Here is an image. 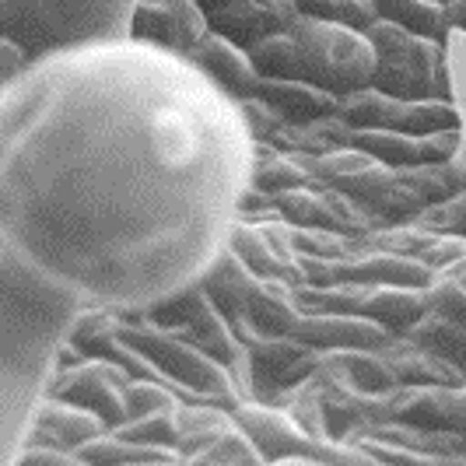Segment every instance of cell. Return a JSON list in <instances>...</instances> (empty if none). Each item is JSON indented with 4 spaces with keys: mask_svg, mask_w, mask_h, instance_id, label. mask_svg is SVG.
<instances>
[{
    "mask_svg": "<svg viewBox=\"0 0 466 466\" xmlns=\"http://www.w3.org/2000/svg\"><path fill=\"white\" fill-rule=\"evenodd\" d=\"M257 137L189 56L119 39L0 85V246L88 305L151 309L228 249Z\"/></svg>",
    "mask_w": 466,
    "mask_h": 466,
    "instance_id": "cell-1",
    "label": "cell"
},
{
    "mask_svg": "<svg viewBox=\"0 0 466 466\" xmlns=\"http://www.w3.org/2000/svg\"><path fill=\"white\" fill-rule=\"evenodd\" d=\"M0 460L11 466L35 407L53 390L70 333L92 305L0 246Z\"/></svg>",
    "mask_w": 466,
    "mask_h": 466,
    "instance_id": "cell-2",
    "label": "cell"
},
{
    "mask_svg": "<svg viewBox=\"0 0 466 466\" xmlns=\"http://www.w3.org/2000/svg\"><path fill=\"white\" fill-rule=\"evenodd\" d=\"M119 337L130 350V372L137 379L165 382L189 403H218L228 410L246 403L228 365L210 358L183 329L155 323L147 309H119Z\"/></svg>",
    "mask_w": 466,
    "mask_h": 466,
    "instance_id": "cell-3",
    "label": "cell"
},
{
    "mask_svg": "<svg viewBox=\"0 0 466 466\" xmlns=\"http://www.w3.org/2000/svg\"><path fill=\"white\" fill-rule=\"evenodd\" d=\"M140 0H0L4 39H15L28 60L70 49L130 39Z\"/></svg>",
    "mask_w": 466,
    "mask_h": 466,
    "instance_id": "cell-4",
    "label": "cell"
},
{
    "mask_svg": "<svg viewBox=\"0 0 466 466\" xmlns=\"http://www.w3.org/2000/svg\"><path fill=\"white\" fill-rule=\"evenodd\" d=\"M375 46L372 88L397 98H449V53L445 43L379 22L369 28Z\"/></svg>",
    "mask_w": 466,
    "mask_h": 466,
    "instance_id": "cell-5",
    "label": "cell"
},
{
    "mask_svg": "<svg viewBox=\"0 0 466 466\" xmlns=\"http://www.w3.org/2000/svg\"><path fill=\"white\" fill-rule=\"evenodd\" d=\"M288 32L295 35L302 53L305 81H316L319 88H329L340 98L372 85L375 46L369 32L323 18H299Z\"/></svg>",
    "mask_w": 466,
    "mask_h": 466,
    "instance_id": "cell-6",
    "label": "cell"
},
{
    "mask_svg": "<svg viewBox=\"0 0 466 466\" xmlns=\"http://www.w3.org/2000/svg\"><path fill=\"white\" fill-rule=\"evenodd\" d=\"M238 424L263 452V463H295V466H375L372 456L354 442H319L291 418L280 403L249 400L235 407Z\"/></svg>",
    "mask_w": 466,
    "mask_h": 466,
    "instance_id": "cell-7",
    "label": "cell"
},
{
    "mask_svg": "<svg viewBox=\"0 0 466 466\" xmlns=\"http://www.w3.org/2000/svg\"><path fill=\"white\" fill-rule=\"evenodd\" d=\"M179 456L189 466H257L263 452L238 424L235 410L218 403H183L179 407Z\"/></svg>",
    "mask_w": 466,
    "mask_h": 466,
    "instance_id": "cell-8",
    "label": "cell"
},
{
    "mask_svg": "<svg viewBox=\"0 0 466 466\" xmlns=\"http://www.w3.org/2000/svg\"><path fill=\"white\" fill-rule=\"evenodd\" d=\"M242 344L249 350L253 365V400L259 403H280L288 390L312 379L323 350L305 344L295 333H263L249 323H235Z\"/></svg>",
    "mask_w": 466,
    "mask_h": 466,
    "instance_id": "cell-9",
    "label": "cell"
},
{
    "mask_svg": "<svg viewBox=\"0 0 466 466\" xmlns=\"http://www.w3.org/2000/svg\"><path fill=\"white\" fill-rule=\"evenodd\" d=\"M340 116L350 127L365 130V127H379V130H403V134H435L445 127H456L460 113L452 106V98H397L379 88H358L340 98Z\"/></svg>",
    "mask_w": 466,
    "mask_h": 466,
    "instance_id": "cell-10",
    "label": "cell"
},
{
    "mask_svg": "<svg viewBox=\"0 0 466 466\" xmlns=\"http://www.w3.org/2000/svg\"><path fill=\"white\" fill-rule=\"evenodd\" d=\"M137 375L109 358H77L64 365L53 379V397H64L85 410H92L109 428H119L130 418V382Z\"/></svg>",
    "mask_w": 466,
    "mask_h": 466,
    "instance_id": "cell-11",
    "label": "cell"
},
{
    "mask_svg": "<svg viewBox=\"0 0 466 466\" xmlns=\"http://www.w3.org/2000/svg\"><path fill=\"white\" fill-rule=\"evenodd\" d=\"M280 218L291 225H312V228H329V232L350 235V238H365L375 228H382L369 210H361L350 200L344 189L329 187L323 179H309L295 189H280L274 193Z\"/></svg>",
    "mask_w": 466,
    "mask_h": 466,
    "instance_id": "cell-12",
    "label": "cell"
},
{
    "mask_svg": "<svg viewBox=\"0 0 466 466\" xmlns=\"http://www.w3.org/2000/svg\"><path fill=\"white\" fill-rule=\"evenodd\" d=\"M228 246L257 270L259 278L291 280L295 288L309 284L302 257L291 242V228L280 214H274V218H238Z\"/></svg>",
    "mask_w": 466,
    "mask_h": 466,
    "instance_id": "cell-13",
    "label": "cell"
},
{
    "mask_svg": "<svg viewBox=\"0 0 466 466\" xmlns=\"http://www.w3.org/2000/svg\"><path fill=\"white\" fill-rule=\"evenodd\" d=\"M208 32V15L197 0H140L130 39L189 56Z\"/></svg>",
    "mask_w": 466,
    "mask_h": 466,
    "instance_id": "cell-14",
    "label": "cell"
},
{
    "mask_svg": "<svg viewBox=\"0 0 466 466\" xmlns=\"http://www.w3.org/2000/svg\"><path fill=\"white\" fill-rule=\"evenodd\" d=\"M312 386L319 393L327 428L337 442H348L358 428H365L369 420L386 418V397L365 393L361 386H354L340 369H333L327 358L319 354V365L312 372Z\"/></svg>",
    "mask_w": 466,
    "mask_h": 466,
    "instance_id": "cell-15",
    "label": "cell"
},
{
    "mask_svg": "<svg viewBox=\"0 0 466 466\" xmlns=\"http://www.w3.org/2000/svg\"><path fill=\"white\" fill-rule=\"evenodd\" d=\"M386 418L428 428V431L466 435V382L460 386H397L386 397Z\"/></svg>",
    "mask_w": 466,
    "mask_h": 466,
    "instance_id": "cell-16",
    "label": "cell"
},
{
    "mask_svg": "<svg viewBox=\"0 0 466 466\" xmlns=\"http://www.w3.org/2000/svg\"><path fill=\"white\" fill-rule=\"evenodd\" d=\"M106 431H113V428L98 418V414L49 393V397L35 407L32 420H28L22 449L25 445H56V449H64V452H81V445L95 442V439L106 435ZM15 456H18V452H15ZM11 463H15V460H11Z\"/></svg>",
    "mask_w": 466,
    "mask_h": 466,
    "instance_id": "cell-17",
    "label": "cell"
},
{
    "mask_svg": "<svg viewBox=\"0 0 466 466\" xmlns=\"http://www.w3.org/2000/svg\"><path fill=\"white\" fill-rule=\"evenodd\" d=\"M302 18L295 0H232L208 15L210 32L238 43L242 49H253L267 35L288 32Z\"/></svg>",
    "mask_w": 466,
    "mask_h": 466,
    "instance_id": "cell-18",
    "label": "cell"
},
{
    "mask_svg": "<svg viewBox=\"0 0 466 466\" xmlns=\"http://www.w3.org/2000/svg\"><path fill=\"white\" fill-rule=\"evenodd\" d=\"M295 337L319 350L333 348H372L382 350L397 333L358 312H305L302 323L295 327Z\"/></svg>",
    "mask_w": 466,
    "mask_h": 466,
    "instance_id": "cell-19",
    "label": "cell"
},
{
    "mask_svg": "<svg viewBox=\"0 0 466 466\" xmlns=\"http://www.w3.org/2000/svg\"><path fill=\"white\" fill-rule=\"evenodd\" d=\"M382 354H386L400 386H460V382H466V372L460 365H452L449 358H442L428 344H420L410 333H397L382 348Z\"/></svg>",
    "mask_w": 466,
    "mask_h": 466,
    "instance_id": "cell-20",
    "label": "cell"
},
{
    "mask_svg": "<svg viewBox=\"0 0 466 466\" xmlns=\"http://www.w3.org/2000/svg\"><path fill=\"white\" fill-rule=\"evenodd\" d=\"M189 60L204 70L214 85H221L228 95H235L238 102L249 98L259 81L249 49H242L238 43L218 35V32H208V35L197 43V49L189 53Z\"/></svg>",
    "mask_w": 466,
    "mask_h": 466,
    "instance_id": "cell-21",
    "label": "cell"
},
{
    "mask_svg": "<svg viewBox=\"0 0 466 466\" xmlns=\"http://www.w3.org/2000/svg\"><path fill=\"white\" fill-rule=\"evenodd\" d=\"M253 95L274 106L288 123H309V119L340 113V95L319 88L316 81H305V77H259Z\"/></svg>",
    "mask_w": 466,
    "mask_h": 466,
    "instance_id": "cell-22",
    "label": "cell"
},
{
    "mask_svg": "<svg viewBox=\"0 0 466 466\" xmlns=\"http://www.w3.org/2000/svg\"><path fill=\"white\" fill-rule=\"evenodd\" d=\"M305 305L299 299V288L291 280L280 278H257L253 291H249V305L246 316L238 323L263 329V333H295L302 323Z\"/></svg>",
    "mask_w": 466,
    "mask_h": 466,
    "instance_id": "cell-23",
    "label": "cell"
},
{
    "mask_svg": "<svg viewBox=\"0 0 466 466\" xmlns=\"http://www.w3.org/2000/svg\"><path fill=\"white\" fill-rule=\"evenodd\" d=\"M428 312H431L428 288H410V284H369L361 302V316L382 323L390 333H410Z\"/></svg>",
    "mask_w": 466,
    "mask_h": 466,
    "instance_id": "cell-24",
    "label": "cell"
},
{
    "mask_svg": "<svg viewBox=\"0 0 466 466\" xmlns=\"http://www.w3.org/2000/svg\"><path fill=\"white\" fill-rule=\"evenodd\" d=\"M257 270L246 263V259L235 253L232 246L221 253V257L214 259V267H210L208 274H204V288H208V295L218 302V309L238 323L242 316H246V305H249V291H253V284H257Z\"/></svg>",
    "mask_w": 466,
    "mask_h": 466,
    "instance_id": "cell-25",
    "label": "cell"
},
{
    "mask_svg": "<svg viewBox=\"0 0 466 466\" xmlns=\"http://www.w3.org/2000/svg\"><path fill=\"white\" fill-rule=\"evenodd\" d=\"M77 456H81V466H176V463H183L179 449L134 442V439H123L116 431H106V435H98L95 442L81 445Z\"/></svg>",
    "mask_w": 466,
    "mask_h": 466,
    "instance_id": "cell-26",
    "label": "cell"
},
{
    "mask_svg": "<svg viewBox=\"0 0 466 466\" xmlns=\"http://www.w3.org/2000/svg\"><path fill=\"white\" fill-rule=\"evenodd\" d=\"M323 358H327L333 369H340V372L348 375L354 386H361L365 393L390 397V393L400 386L397 375H393V369H390V361H386V354H382V350L333 348V350H323Z\"/></svg>",
    "mask_w": 466,
    "mask_h": 466,
    "instance_id": "cell-27",
    "label": "cell"
},
{
    "mask_svg": "<svg viewBox=\"0 0 466 466\" xmlns=\"http://www.w3.org/2000/svg\"><path fill=\"white\" fill-rule=\"evenodd\" d=\"M375 4L386 22L400 25L407 32H418V35L439 39V43H449V35H452L445 0H375Z\"/></svg>",
    "mask_w": 466,
    "mask_h": 466,
    "instance_id": "cell-28",
    "label": "cell"
},
{
    "mask_svg": "<svg viewBox=\"0 0 466 466\" xmlns=\"http://www.w3.org/2000/svg\"><path fill=\"white\" fill-rule=\"evenodd\" d=\"M312 172L305 168L299 155H288L267 140H257V158H253V187L267 189V193H280V189H295L309 183Z\"/></svg>",
    "mask_w": 466,
    "mask_h": 466,
    "instance_id": "cell-29",
    "label": "cell"
},
{
    "mask_svg": "<svg viewBox=\"0 0 466 466\" xmlns=\"http://www.w3.org/2000/svg\"><path fill=\"white\" fill-rule=\"evenodd\" d=\"M350 147H361L369 151L372 158L386 165H424L420 155V137L414 134H403V130H379V127H365V130H350Z\"/></svg>",
    "mask_w": 466,
    "mask_h": 466,
    "instance_id": "cell-30",
    "label": "cell"
},
{
    "mask_svg": "<svg viewBox=\"0 0 466 466\" xmlns=\"http://www.w3.org/2000/svg\"><path fill=\"white\" fill-rule=\"evenodd\" d=\"M410 337H418L420 344L439 350L442 358H449L452 365H460L466 372V323L463 319H456V316H449V312L431 305V312L420 319L418 327L410 329Z\"/></svg>",
    "mask_w": 466,
    "mask_h": 466,
    "instance_id": "cell-31",
    "label": "cell"
},
{
    "mask_svg": "<svg viewBox=\"0 0 466 466\" xmlns=\"http://www.w3.org/2000/svg\"><path fill=\"white\" fill-rule=\"evenodd\" d=\"M445 53H449V98L460 113V123H456L460 127V151L449 165H452L460 187H466V32L452 28Z\"/></svg>",
    "mask_w": 466,
    "mask_h": 466,
    "instance_id": "cell-32",
    "label": "cell"
},
{
    "mask_svg": "<svg viewBox=\"0 0 466 466\" xmlns=\"http://www.w3.org/2000/svg\"><path fill=\"white\" fill-rule=\"evenodd\" d=\"M253 56V67L259 77H305L302 70V53L291 32H278V35H267L263 43L249 49Z\"/></svg>",
    "mask_w": 466,
    "mask_h": 466,
    "instance_id": "cell-33",
    "label": "cell"
},
{
    "mask_svg": "<svg viewBox=\"0 0 466 466\" xmlns=\"http://www.w3.org/2000/svg\"><path fill=\"white\" fill-rule=\"evenodd\" d=\"M187 403V400H183ZM179 403V407H183ZM179 407H165V410H151V414H140V418L123 420L119 428H113L123 439H134V442L147 445H168L176 449L179 442Z\"/></svg>",
    "mask_w": 466,
    "mask_h": 466,
    "instance_id": "cell-34",
    "label": "cell"
},
{
    "mask_svg": "<svg viewBox=\"0 0 466 466\" xmlns=\"http://www.w3.org/2000/svg\"><path fill=\"white\" fill-rule=\"evenodd\" d=\"M428 295H431L435 309H442V312H449V316H456V319L466 323V257L442 267L431 278V284H428Z\"/></svg>",
    "mask_w": 466,
    "mask_h": 466,
    "instance_id": "cell-35",
    "label": "cell"
},
{
    "mask_svg": "<svg viewBox=\"0 0 466 466\" xmlns=\"http://www.w3.org/2000/svg\"><path fill=\"white\" fill-rule=\"evenodd\" d=\"M414 221L428 232L466 238V187L456 189L452 197H445L442 204H431L428 210H420Z\"/></svg>",
    "mask_w": 466,
    "mask_h": 466,
    "instance_id": "cell-36",
    "label": "cell"
},
{
    "mask_svg": "<svg viewBox=\"0 0 466 466\" xmlns=\"http://www.w3.org/2000/svg\"><path fill=\"white\" fill-rule=\"evenodd\" d=\"M11 466H81L77 452H64L56 445H25Z\"/></svg>",
    "mask_w": 466,
    "mask_h": 466,
    "instance_id": "cell-37",
    "label": "cell"
},
{
    "mask_svg": "<svg viewBox=\"0 0 466 466\" xmlns=\"http://www.w3.org/2000/svg\"><path fill=\"white\" fill-rule=\"evenodd\" d=\"M379 4L375 0H337V22L350 25L358 32H369L379 22Z\"/></svg>",
    "mask_w": 466,
    "mask_h": 466,
    "instance_id": "cell-38",
    "label": "cell"
},
{
    "mask_svg": "<svg viewBox=\"0 0 466 466\" xmlns=\"http://www.w3.org/2000/svg\"><path fill=\"white\" fill-rule=\"evenodd\" d=\"M32 60H28V53H25L15 39H4V67H0V85H7V81H15L25 67H28Z\"/></svg>",
    "mask_w": 466,
    "mask_h": 466,
    "instance_id": "cell-39",
    "label": "cell"
},
{
    "mask_svg": "<svg viewBox=\"0 0 466 466\" xmlns=\"http://www.w3.org/2000/svg\"><path fill=\"white\" fill-rule=\"evenodd\" d=\"M302 18H323V22H337V0H295Z\"/></svg>",
    "mask_w": 466,
    "mask_h": 466,
    "instance_id": "cell-40",
    "label": "cell"
},
{
    "mask_svg": "<svg viewBox=\"0 0 466 466\" xmlns=\"http://www.w3.org/2000/svg\"><path fill=\"white\" fill-rule=\"evenodd\" d=\"M445 11H449V22H452V28L466 32V0H445Z\"/></svg>",
    "mask_w": 466,
    "mask_h": 466,
    "instance_id": "cell-41",
    "label": "cell"
}]
</instances>
